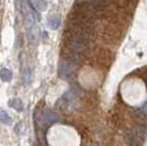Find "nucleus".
<instances>
[{
	"instance_id": "6",
	"label": "nucleus",
	"mask_w": 147,
	"mask_h": 146,
	"mask_svg": "<svg viewBox=\"0 0 147 146\" xmlns=\"http://www.w3.org/2000/svg\"><path fill=\"white\" fill-rule=\"evenodd\" d=\"M12 78H13V73L9 68L3 67V68L0 69V79L2 80V81L9 82V81L12 80Z\"/></svg>"
},
{
	"instance_id": "2",
	"label": "nucleus",
	"mask_w": 147,
	"mask_h": 146,
	"mask_svg": "<svg viewBox=\"0 0 147 146\" xmlns=\"http://www.w3.org/2000/svg\"><path fill=\"white\" fill-rule=\"evenodd\" d=\"M75 68H76V64L74 62H63V63H61V66H59V75L63 77H67L75 70Z\"/></svg>"
},
{
	"instance_id": "9",
	"label": "nucleus",
	"mask_w": 147,
	"mask_h": 146,
	"mask_svg": "<svg viewBox=\"0 0 147 146\" xmlns=\"http://www.w3.org/2000/svg\"><path fill=\"white\" fill-rule=\"evenodd\" d=\"M137 114H140V116H147V102L143 107H141L140 109H137Z\"/></svg>"
},
{
	"instance_id": "5",
	"label": "nucleus",
	"mask_w": 147,
	"mask_h": 146,
	"mask_svg": "<svg viewBox=\"0 0 147 146\" xmlns=\"http://www.w3.org/2000/svg\"><path fill=\"white\" fill-rule=\"evenodd\" d=\"M32 8H34L36 11H44L47 8L46 0H31L29 2Z\"/></svg>"
},
{
	"instance_id": "3",
	"label": "nucleus",
	"mask_w": 147,
	"mask_h": 146,
	"mask_svg": "<svg viewBox=\"0 0 147 146\" xmlns=\"http://www.w3.org/2000/svg\"><path fill=\"white\" fill-rule=\"evenodd\" d=\"M61 18L57 14L49 16V18L47 19V25H49V28L51 30H57L61 26Z\"/></svg>"
},
{
	"instance_id": "1",
	"label": "nucleus",
	"mask_w": 147,
	"mask_h": 146,
	"mask_svg": "<svg viewBox=\"0 0 147 146\" xmlns=\"http://www.w3.org/2000/svg\"><path fill=\"white\" fill-rule=\"evenodd\" d=\"M61 120V116H58V113L53 112V111H42L41 113H38L36 116V122L38 125L41 126H47L53 123H56Z\"/></svg>"
},
{
	"instance_id": "8",
	"label": "nucleus",
	"mask_w": 147,
	"mask_h": 146,
	"mask_svg": "<svg viewBox=\"0 0 147 146\" xmlns=\"http://www.w3.org/2000/svg\"><path fill=\"white\" fill-rule=\"evenodd\" d=\"M31 81V70L30 68H24L22 72V84L23 85H29Z\"/></svg>"
},
{
	"instance_id": "7",
	"label": "nucleus",
	"mask_w": 147,
	"mask_h": 146,
	"mask_svg": "<svg viewBox=\"0 0 147 146\" xmlns=\"http://www.w3.org/2000/svg\"><path fill=\"white\" fill-rule=\"evenodd\" d=\"M0 122L3 123V124H6V125H11L13 120L6 111H0Z\"/></svg>"
},
{
	"instance_id": "4",
	"label": "nucleus",
	"mask_w": 147,
	"mask_h": 146,
	"mask_svg": "<svg viewBox=\"0 0 147 146\" xmlns=\"http://www.w3.org/2000/svg\"><path fill=\"white\" fill-rule=\"evenodd\" d=\"M8 105H9L10 108H12L13 110L19 111V112H20V111H23V109H24L23 102L21 101L20 98H11V99H9Z\"/></svg>"
}]
</instances>
